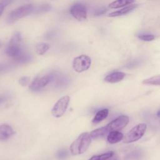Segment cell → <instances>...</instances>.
<instances>
[{
	"label": "cell",
	"instance_id": "cell-10",
	"mask_svg": "<svg viewBox=\"0 0 160 160\" xmlns=\"http://www.w3.org/2000/svg\"><path fill=\"white\" fill-rule=\"evenodd\" d=\"M14 133V131L9 124H2L0 125V141H6L9 139Z\"/></svg>",
	"mask_w": 160,
	"mask_h": 160
},
{
	"label": "cell",
	"instance_id": "cell-13",
	"mask_svg": "<svg viewBox=\"0 0 160 160\" xmlns=\"http://www.w3.org/2000/svg\"><path fill=\"white\" fill-rule=\"evenodd\" d=\"M137 7H138V4L129 5L120 10H118V11H116L110 13L109 14V17H118V16H120L122 15H124V14H126L130 12L131 11H132V10L136 9Z\"/></svg>",
	"mask_w": 160,
	"mask_h": 160
},
{
	"label": "cell",
	"instance_id": "cell-33",
	"mask_svg": "<svg viewBox=\"0 0 160 160\" xmlns=\"http://www.w3.org/2000/svg\"><path fill=\"white\" fill-rule=\"evenodd\" d=\"M109 159V160H119L117 156H114V155H113L112 157H111Z\"/></svg>",
	"mask_w": 160,
	"mask_h": 160
},
{
	"label": "cell",
	"instance_id": "cell-15",
	"mask_svg": "<svg viewBox=\"0 0 160 160\" xmlns=\"http://www.w3.org/2000/svg\"><path fill=\"white\" fill-rule=\"evenodd\" d=\"M108 113H109V111L108 109H103L99 111L94 116L92 122L93 123L96 124V123H98V122L103 121L108 117Z\"/></svg>",
	"mask_w": 160,
	"mask_h": 160
},
{
	"label": "cell",
	"instance_id": "cell-34",
	"mask_svg": "<svg viewBox=\"0 0 160 160\" xmlns=\"http://www.w3.org/2000/svg\"><path fill=\"white\" fill-rule=\"evenodd\" d=\"M159 112H160L159 110H158V118L159 117Z\"/></svg>",
	"mask_w": 160,
	"mask_h": 160
},
{
	"label": "cell",
	"instance_id": "cell-5",
	"mask_svg": "<svg viewBox=\"0 0 160 160\" xmlns=\"http://www.w3.org/2000/svg\"><path fill=\"white\" fill-rule=\"evenodd\" d=\"M70 101V98L68 96H64L61 98L54 105L51 113L56 118L61 117L66 112Z\"/></svg>",
	"mask_w": 160,
	"mask_h": 160
},
{
	"label": "cell",
	"instance_id": "cell-25",
	"mask_svg": "<svg viewBox=\"0 0 160 160\" xmlns=\"http://www.w3.org/2000/svg\"><path fill=\"white\" fill-rule=\"evenodd\" d=\"M114 152L113 151H108L107 152L103 153L101 155H99L100 159L101 160H108L111 157H112L114 155Z\"/></svg>",
	"mask_w": 160,
	"mask_h": 160
},
{
	"label": "cell",
	"instance_id": "cell-18",
	"mask_svg": "<svg viewBox=\"0 0 160 160\" xmlns=\"http://www.w3.org/2000/svg\"><path fill=\"white\" fill-rule=\"evenodd\" d=\"M142 83L143 84H146V85L159 86L160 84V76L159 75L153 76L151 78H149L148 79L143 80Z\"/></svg>",
	"mask_w": 160,
	"mask_h": 160
},
{
	"label": "cell",
	"instance_id": "cell-12",
	"mask_svg": "<svg viewBox=\"0 0 160 160\" xmlns=\"http://www.w3.org/2000/svg\"><path fill=\"white\" fill-rule=\"evenodd\" d=\"M123 134L118 131H113L109 132L107 136V141L110 144H116L121 141L123 138Z\"/></svg>",
	"mask_w": 160,
	"mask_h": 160
},
{
	"label": "cell",
	"instance_id": "cell-26",
	"mask_svg": "<svg viewBox=\"0 0 160 160\" xmlns=\"http://www.w3.org/2000/svg\"><path fill=\"white\" fill-rule=\"evenodd\" d=\"M107 11V9L106 8H99L98 9H96L95 11H94V14L95 16H101V15H102L104 14H105V12Z\"/></svg>",
	"mask_w": 160,
	"mask_h": 160
},
{
	"label": "cell",
	"instance_id": "cell-14",
	"mask_svg": "<svg viewBox=\"0 0 160 160\" xmlns=\"http://www.w3.org/2000/svg\"><path fill=\"white\" fill-rule=\"evenodd\" d=\"M134 2V0H116L112 2L109 7L111 9H118L129 4H131Z\"/></svg>",
	"mask_w": 160,
	"mask_h": 160
},
{
	"label": "cell",
	"instance_id": "cell-17",
	"mask_svg": "<svg viewBox=\"0 0 160 160\" xmlns=\"http://www.w3.org/2000/svg\"><path fill=\"white\" fill-rule=\"evenodd\" d=\"M108 132L107 131V129L106 128V127H102L101 128H98L96 129L95 130L92 131L89 135L91 136V138L95 139V138H101L104 136H105Z\"/></svg>",
	"mask_w": 160,
	"mask_h": 160
},
{
	"label": "cell",
	"instance_id": "cell-29",
	"mask_svg": "<svg viewBox=\"0 0 160 160\" xmlns=\"http://www.w3.org/2000/svg\"><path fill=\"white\" fill-rule=\"evenodd\" d=\"M88 160H101V159H100L99 155H95L90 158Z\"/></svg>",
	"mask_w": 160,
	"mask_h": 160
},
{
	"label": "cell",
	"instance_id": "cell-19",
	"mask_svg": "<svg viewBox=\"0 0 160 160\" xmlns=\"http://www.w3.org/2000/svg\"><path fill=\"white\" fill-rule=\"evenodd\" d=\"M51 9V5L48 4H41L37 8H34L33 9L32 13L36 14H44L46 13L48 11H49Z\"/></svg>",
	"mask_w": 160,
	"mask_h": 160
},
{
	"label": "cell",
	"instance_id": "cell-24",
	"mask_svg": "<svg viewBox=\"0 0 160 160\" xmlns=\"http://www.w3.org/2000/svg\"><path fill=\"white\" fill-rule=\"evenodd\" d=\"M12 68V66L9 64L0 63V74L8 71Z\"/></svg>",
	"mask_w": 160,
	"mask_h": 160
},
{
	"label": "cell",
	"instance_id": "cell-30",
	"mask_svg": "<svg viewBox=\"0 0 160 160\" xmlns=\"http://www.w3.org/2000/svg\"><path fill=\"white\" fill-rule=\"evenodd\" d=\"M4 8H5V7H4L1 3H0V16H1V14H2Z\"/></svg>",
	"mask_w": 160,
	"mask_h": 160
},
{
	"label": "cell",
	"instance_id": "cell-16",
	"mask_svg": "<svg viewBox=\"0 0 160 160\" xmlns=\"http://www.w3.org/2000/svg\"><path fill=\"white\" fill-rule=\"evenodd\" d=\"M31 55L26 51H24L22 54H21L19 56H18L13 60L17 64H26L29 62L31 61Z\"/></svg>",
	"mask_w": 160,
	"mask_h": 160
},
{
	"label": "cell",
	"instance_id": "cell-6",
	"mask_svg": "<svg viewBox=\"0 0 160 160\" xmlns=\"http://www.w3.org/2000/svg\"><path fill=\"white\" fill-rule=\"evenodd\" d=\"M129 121V117L126 115H121L112 121L105 127L108 132L113 131H120L127 126Z\"/></svg>",
	"mask_w": 160,
	"mask_h": 160
},
{
	"label": "cell",
	"instance_id": "cell-8",
	"mask_svg": "<svg viewBox=\"0 0 160 160\" xmlns=\"http://www.w3.org/2000/svg\"><path fill=\"white\" fill-rule=\"evenodd\" d=\"M50 81V77L49 76H42L36 77L34 79L29 85V89L31 91H36L40 89L45 87Z\"/></svg>",
	"mask_w": 160,
	"mask_h": 160
},
{
	"label": "cell",
	"instance_id": "cell-7",
	"mask_svg": "<svg viewBox=\"0 0 160 160\" xmlns=\"http://www.w3.org/2000/svg\"><path fill=\"white\" fill-rule=\"evenodd\" d=\"M71 14L78 21H84L87 18V9L81 3H76L70 9Z\"/></svg>",
	"mask_w": 160,
	"mask_h": 160
},
{
	"label": "cell",
	"instance_id": "cell-4",
	"mask_svg": "<svg viewBox=\"0 0 160 160\" xmlns=\"http://www.w3.org/2000/svg\"><path fill=\"white\" fill-rule=\"evenodd\" d=\"M91 64V59L87 55L82 54L76 57L72 61V68L77 72L88 70Z\"/></svg>",
	"mask_w": 160,
	"mask_h": 160
},
{
	"label": "cell",
	"instance_id": "cell-3",
	"mask_svg": "<svg viewBox=\"0 0 160 160\" xmlns=\"http://www.w3.org/2000/svg\"><path fill=\"white\" fill-rule=\"evenodd\" d=\"M147 129L145 123H140L132 128L126 134L123 136L122 141L124 143H131L140 139L144 134Z\"/></svg>",
	"mask_w": 160,
	"mask_h": 160
},
{
	"label": "cell",
	"instance_id": "cell-28",
	"mask_svg": "<svg viewBox=\"0 0 160 160\" xmlns=\"http://www.w3.org/2000/svg\"><path fill=\"white\" fill-rule=\"evenodd\" d=\"M7 96L4 95H0V104L5 102L7 100Z\"/></svg>",
	"mask_w": 160,
	"mask_h": 160
},
{
	"label": "cell",
	"instance_id": "cell-31",
	"mask_svg": "<svg viewBox=\"0 0 160 160\" xmlns=\"http://www.w3.org/2000/svg\"><path fill=\"white\" fill-rule=\"evenodd\" d=\"M52 36H53L52 34V32H49L46 35H45V38H46V39H49V38H51Z\"/></svg>",
	"mask_w": 160,
	"mask_h": 160
},
{
	"label": "cell",
	"instance_id": "cell-32",
	"mask_svg": "<svg viewBox=\"0 0 160 160\" xmlns=\"http://www.w3.org/2000/svg\"><path fill=\"white\" fill-rule=\"evenodd\" d=\"M66 153V152H59V157L60 158H64L65 157V154Z\"/></svg>",
	"mask_w": 160,
	"mask_h": 160
},
{
	"label": "cell",
	"instance_id": "cell-27",
	"mask_svg": "<svg viewBox=\"0 0 160 160\" xmlns=\"http://www.w3.org/2000/svg\"><path fill=\"white\" fill-rule=\"evenodd\" d=\"M13 1L14 0H1L0 3H1L6 8L7 6L11 4Z\"/></svg>",
	"mask_w": 160,
	"mask_h": 160
},
{
	"label": "cell",
	"instance_id": "cell-20",
	"mask_svg": "<svg viewBox=\"0 0 160 160\" xmlns=\"http://www.w3.org/2000/svg\"><path fill=\"white\" fill-rule=\"evenodd\" d=\"M49 48V45L45 42H41L36 45V53L39 55L44 54Z\"/></svg>",
	"mask_w": 160,
	"mask_h": 160
},
{
	"label": "cell",
	"instance_id": "cell-11",
	"mask_svg": "<svg viewBox=\"0 0 160 160\" xmlns=\"http://www.w3.org/2000/svg\"><path fill=\"white\" fill-rule=\"evenodd\" d=\"M124 76L125 74L124 72L116 71L107 75L104 78V81L109 83H116L122 81Z\"/></svg>",
	"mask_w": 160,
	"mask_h": 160
},
{
	"label": "cell",
	"instance_id": "cell-1",
	"mask_svg": "<svg viewBox=\"0 0 160 160\" xmlns=\"http://www.w3.org/2000/svg\"><path fill=\"white\" fill-rule=\"evenodd\" d=\"M91 138L87 132L81 134L70 146V151L72 155L76 156L84 153L89 148Z\"/></svg>",
	"mask_w": 160,
	"mask_h": 160
},
{
	"label": "cell",
	"instance_id": "cell-23",
	"mask_svg": "<svg viewBox=\"0 0 160 160\" xmlns=\"http://www.w3.org/2000/svg\"><path fill=\"white\" fill-rule=\"evenodd\" d=\"M30 82V78L27 76H23L19 79L18 82L19 84L22 86H27Z\"/></svg>",
	"mask_w": 160,
	"mask_h": 160
},
{
	"label": "cell",
	"instance_id": "cell-9",
	"mask_svg": "<svg viewBox=\"0 0 160 160\" xmlns=\"http://www.w3.org/2000/svg\"><path fill=\"white\" fill-rule=\"evenodd\" d=\"M24 51V50L22 47L21 43H19V44L8 43L5 49L6 54L9 57L12 58L13 59L17 58L18 56H19Z\"/></svg>",
	"mask_w": 160,
	"mask_h": 160
},
{
	"label": "cell",
	"instance_id": "cell-35",
	"mask_svg": "<svg viewBox=\"0 0 160 160\" xmlns=\"http://www.w3.org/2000/svg\"><path fill=\"white\" fill-rule=\"evenodd\" d=\"M2 46V44H1V42L0 41V48H1V46Z\"/></svg>",
	"mask_w": 160,
	"mask_h": 160
},
{
	"label": "cell",
	"instance_id": "cell-21",
	"mask_svg": "<svg viewBox=\"0 0 160 160\" xmlns=\"http://www.w3.org/2000/svg\"><path fill=\"white\" fill-rule=\"evenodd\" d=\"M22 36L19 32H16L13 34L11 38L9 43V44H19L22 41Z\"/></svg>",
	"mask_w": 160,
	"mask_h": 160
},
{
	"label": "cell",
	"instance_id": "cell-2",
	"mask_svg": "<svg viewBox=\"0 0 160 160\" xmlns=\"http://www.w3.org/2000/svg\"><path fill=\"white\" fill-rule=\"evenodd\" d=\"M34 6L31 4L22 5L14 10H12L6 18L7 23L12 24L14 22L22 19L29 14L32 13Z\"/></svg>",
	"mask_w": 160,
	"mask_h": 160
},
{
	"label": "cell",
	"instance_id": "cell-22",
	"mask_svg": "<svg viewBox=\"0 0 160 160\" xmlns=\"http://www.w3.org/2000/svg\"><path fill=\"white\" fill-rule=\"evenodd\" d=\"M138 38L144 41H151L154 39L155 37L152 34H142L138 36Z\"/></svg>",
	"mask_w": 160,
	"mask_h": 160
}]
</instances>
